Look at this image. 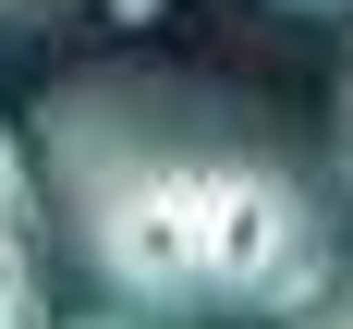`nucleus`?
<instances>
[{
    "instance_id": "nucleus-2",
    "label": "nucleus",
    "mask_w": 353,
    "mask_h": 329,
    "mask_svg": "<svg viewBox=\"0 0 353 329\" xmlns=\"http://www.w3.org/2000/svg\"><path fill=\"white\" fill-rule=\"evenodd\" d=\"M0 329H61L49 317V183L12 122H0Z\"/></svg>"
},
{
    "instance_id": "nucleus-5",
    "label": "nucleus",
    "mask_w": 353,
    "mask_h": 329,
    "mask_svg": "<svg viewBox=\"0 0 353 329\" xmlns=\"http://www.w3.org/2000/svg\"><path fill=\"white\" fill-rule=\"evenodd\" d=\"M73 329H146V317H73Z\"/></svg>"
},
{
    "instance_id": "nucleus-7",
    "label": "nucleus",
    "mask_w": 353,
    "mask_h": 329,
    "mask_svg": "<svg viewBox=\"0 0 353 329\" xmlns=\"http://www.w3.org/2000/svg\"><path fill=\"white\" fill-rule=\"evenodd\" d=\"M0 12H37V0H0Z\"/></svg>"
},
{
    "instance_id": "nucleus-4",
    "label": "nucleus",
    "mask_w": 353,
    "mask_h": 329,
    "mask_svg": "<svg viewBox=\"0 0 353 329\" xmlns=\"http://www.w3.org/2000/svg\"><path fill=\"white\" fill-rule=\"evenodd\" d=\"M268 12H353V0H268Z\"/></svg>"
},
{
    "instance_id": "nucleus-1",
    "label": "nucleus",
    "mask_w": 353,
    "mask_h": 329,
    "mask_svg": "<svg viewBox=\"0 0 353 329\" xmlns=\"http://www.w3.org/2000/svg\"><path fill=\"white\" fill-rule=\"evenodd\" d=\"M37 183L110 317L292 329L341 281L317 171L195 73H61L37 98Z\"/></svg>"
},
{
    "instance_id": "nucleus-3",
    "label": "nucleus",
    "mask_w": 353,
    "mask_h": 329,
    "mask_svg": "<svg viewBox=\"0 0 353 329\" xmlns=\"http://www.w3.org/2000/svg\"><path fill=\"white\" fill-rule=\"evenodd\" d=\"M292 329H353V268L329 281V305H317V317H292Z\"/></svg>"
},
{
    "instance_id": "nucleus-6",
    "label": "nucleus",
    "mask_w": 353,
    "mask_h": 329,
    "mask_svg": "<svg viewBox=\"0 0 353 329\" xmlns=\"http://www.w3.org/2000/svg\"><path fill=\"white\" fill-rule=\"evenodd\" d=\"M122 12H159V0H122Z\"/></svg>"
}]
</instances>
